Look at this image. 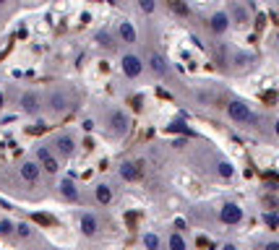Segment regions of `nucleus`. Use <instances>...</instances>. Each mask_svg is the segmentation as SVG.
<instances>
[{
    "label": "nucleus",
    "mask_w": 279,
    "mask_h": 250,
    "mask_svg": "<svg viewBox=\"0 0 279 250\" xmlns=\"http://www.w3.org/2000/svg\"><path fill=\"white\" fill-rule=\"evenodd\" d=\"M227 112H230V117H232L235 122H240V125H251V122H256L253 110H251L243 99H232V102L227 104Z\"/></svg>",
    "instance_id": "f257e3e1"
},
{
    "label": "nucleus",
    "mask_w": 279,
    "mask_h": 250,
    "mask_svg": "<svg viewBox=\"0 0 279 250\" xmlns=\"http://www.w3.org/2000/svg\"><path fill=\"white\" fill-rule=\"evenodd\" d=\"M219 219H222V224H240L243 222V208L237 203H224L219 208Z\"/></svg>",
    "instance_id": "f03ea898"
},
{
    "label": "nucleus",
    "mask_w": 279,
    "mask_h": 250,
    "mask_svg": "<svg viewBox=\"0 0 279 250\" xmlns=\"http://www.w3.org/2000/svg\"><path fill=\"white\" fill-rule=\"evenodd\" d=\"M123 73H126L128 78H138V76L144 73V63H141V58H136V55H126V58H123Z\"/></svg>",
    "instance_id": "7ed1b4c3"
},
{
    "label": "nucleus",
    "mask_w": 279,
    "mask_h": 250,
    "mask_svg": "<svg viewBox=\"0 0 279 250\" xmlns=\"http://www.w3.org/2000/svg\"><path fill=\"white\" fill-rule=\"evenodd\" d=\"M110 128L115 133H126L128 131V117H126V112H120V110L110 112Z\"/></svg>",
    "instance_id": "20e7f679"
},
{
    "label": "nucleus",
    "mask_w": 279,
    "mask_h": 250,
    "mask_svg": "<svg viewBox=\"0 0 279 250\" xmlns=\"http://www.w3.org/2000/svg\"><path fill=\"white\" fill-rule=\"evenodd\" d=\"M209 26H212V31H214V34H224V31H227V26H230V16L219 11V13H214V16L209 19Z\"/></svg>",
    "instance_id": "39448f33"
},
{
    "label": "nucleus",
    "mask_w": 279,
    "mask_h": 250,
    "mask_svg": "<svg viewBox=\"0 0 279 250\" xmlns=\"http://www.w3.org/2000/svg\"><path fill=\"white\" fill-rule=\"evenodd\" d=\"M21 177L26 183H37L39 180V164L37 162H24L21 164Z\"/></svg>",
    "instance_id": "423d86ee"
},
{
    "label": "nucleus",
    "mask_w": 279,
    "mask_h": 250,
    "mask_svg": "<svg viewBox=\"0 0 279 250\" xmlns=\"http://www.w3.org/2000/svg\"><path fill=\"white\" fill-rule=\"evenodd\" d=\"M37 156H39V162H42V170H45V172H50V175H53V172H58V162L50 156V151H47V149H39V151H37Z\"/></svg>",
    "instance_id": "0eeeda50"
},
{
    "label": "nucleus",
    "mask_w": 279,
    "mask_h": 250,
    "mask_svg": "<svg viewBox=\"0 0 279 250\" xmlns=\"http://www.w3.org/2000/svg\"><path fill=\"white\" fill-rule=\"evenodd\" d=\"M55 149H58V154L71 156V154L76 151V144H73V138H71V136H60V138L55 141Z\"/></svg>",
    "instance_id": "6e6552de"
},
{
    "label": "nucleus",
    "mask_w": 279,
    "mask_h": 250,
    "mask_svg": "<svg viewBox=\"0 0 279 250\" xmlns=\"http://www.w3.org/2000/svg\"><path fill=\"white\" fill-rule=\"evenodd\" d=\"M60 193H63V198H68V201H78V188H76V183H73L71 177L60 183Z\"/></svg>",
    "instance_id": "1a4fd4ad"
},
{
    "label": "nucleus",
    "mask_w": 279,
    "mask_h": 250,
    "mask_svg": "<svg viewBox=\"0 0 279 250\" xmlns=\"http://www.w3.org/2000/svg\"><path fill=\"white\" fill-rule=\"evenodd\" d=\"M120 175H123V180H138L141 177V170H138L136 164L126 162V164H120Z\"/></svg>",
    "instance_id": "9d476101"
},
{
    "label": "nucleus",
    "mask_w": 279,
    "mask_h": 250,
    "mask_svg": "<svg viewBox=\"0 0 279 250\" xmlns=\"http://www.w3.org/2000/svg\"><path fill=\"white\" fill-rule=\"evenodd\" d=\"M21 107H24V112H29V115H37V112H39V102H37L34 94H24V97H21Z\"/></svg>",
    "instance_id": "9b49d317"
},
{
    "label": "nucleus",
    "mask_w": 279,
    "mask_h": 250,
    "mask_svg": "<svg viewBox=\"0 0 279 250\" xmlns=\"http://www.w3.org/2000/svg\"><path fill=\"white\" fill-rule=\"evenodd\" d=\"M149 65H151V70H154L156 76H167V63H165V58H162V55H151Z\"/></svg>",
    "instance_id": "f8f14e48"
},
{
    "label": "nucleus",
    "mask_w": 279,
    "mask_h": 250,
    "mask_svg": "<svg viewBox=\"0 0 279 250\" xmlns=\"http://www.w3.org/2000/svg\"><path fill=\"white\" fill-rule=\"evenodd\" d=\"M81 232H84L86 237L97 235V219H94V217H89V214H84V217H81Z\"/></svg>",
    "instance_id": "ddd939ff"
},
{
    "label": "nucleus",
    "mask_w": 279,
    "mask_h": 250,
    "mask_svg": "<svg viewBox=\"0 0 279 250\" xmlns=\"http://www.w3.org/2000/svg\"><path fill=\"white\" fill-rule=\"evenodd\" d=\"M117 34H120V39H123V42H136V29H133V24H128V21H123V24H120Z\"/></svg>",
    "instance_id": "4468645a"
},
{
    "label": "nucleus",
    "mask_w": 279,
    "mask_h": 250,
    "mask_svg": "<svg viewBox=\"0 0 279 250\" xmlns=\"http://www.w3.org/2000/svg\"><path fill=\"white\" fill-rule=\"evenodd\" d=\"M94 195H97V201H99V203L104 206V203H110V201H112V188L102 183V185H97V190H94Z\"/></svg>",
    "instance_id": "2eb2a0df"
},
{
    "label": "nucleus",
    "mask_w": 279,
    "mask_h": 250,
    "mask_svg": "<svg viewBox=\"0 0 279 250\" xmlns=\"http://www.w3.org/2000/svg\"><path fill=\"white\" fill-rule=\"evenodd\" d=\"M50 107H53L55 112H63V110L68 107V99H65V94H53V97H50Z\"/></svg>",
    "instance_id": "dca6fc26"
},
{
    "label": "nucleus",
    "mask_w": 279,
    "mask_h": 250,
    "mask_svg": "<svg viewBox=\"0 0 279 250\" xmlns=\"http://www.w3.org/2000/svg\"><path fill=\"white\" fill-rule=\"evenodd\" d=\"M167 6H170V11H175L178 16H188V13H190L183 0H167Z\"/></svg>",
    "instance_id": "f3484780"
},
{
    "label": "nucleus",
    "mask_w": 279,
    "mask_h": 250,
    "mask_svg": "<svg viewBox=\"0 0 279 250\" xmlns=\"http://www.w3.org/2000/svg\"><path fill=\"white\" fill-rule=\"evenodd\" d=\"M217 172H219V177L227 180V177H232L235 170H232V164H230V162H219V164H217Z\"/></svg>",
    "instance_id": "a211bd4d"
},
{
    "label": "nucleus",
    "mask_w": 279,
    "mask_h": 250,
    "mask_svg": "<svg viewBox=\"0 0 279 250\" xmlns=\"http://www.w3.org/2000/svg\"><path fill=\"white\" fill-rule=\"evenodd\" d=\"M144 245H146V250H159V237L156 235H146L144 237Z\"/></svg>",
    "instance_id": "6ab92c4d"
},
{
    "label": "nucleus",
    "mask_w": 279,
    "mask_h": 250,
    "mask_svg": "<svg viewBox=\"0 0 279 250\" xmlns=\"http://www.w3.org/2000/svg\"><path fill=\"white\" fill-rule=\"evenodd\" d=\"M170 250H185V240L180 235H172L170 237Z\"/></svg>",
    "instance_id": "aec40b11"
},
{
    "label": "nucleus",
    "mask_w": 279,
    "mask_h": 250,
    "mask_svg": "<svg viewBox=\"0 0 279 250\" xmlns=\"http://www.w3.org/2000/svg\"><path fill=\"white\" fill-rule=\"evenodd\" d=\"M138 6H141V11H144V13H154L156 0H138Z\"/></svg>",
    "instance_id": "412c9836"
},
{
    "label": "nucleus",
    "mask_w": 279,
    "mask_h": 250,
    "mask_svg": "<svg viewBox=\"0 0 279 250\" xmlns=\"http://www.w3.org/2000/svg\"><path fill=\"white\" fill-rule=\"evenodd\" d=\"M172 131H180V133H185V136H193V131L188 128L183 120H175V122H172Z\"/></svg>",
    "instance_id": "4be33fe9"
},
{
    "label": "nucleus",
    "mask_w": 279,
    "mask_h": 250,
    "mask_svg": "<svg viewBox=\"0 0 279 250\" xmlns=\"http://www.w3.org/2000/svg\"><path fill=\"white\" fill-rule=\"evenodd\" d=\"M232 16H235L237 21H246V19H248V13H246V8H240V6H235V8H232Z\"/></svg>",
    "instance_id": "5701e85b"
},
{
    "label": "nucleus",
    "mask_w": 279,
    "mask_h": 250,
    "mask_svg": "<svg viewBox=\"0 0 279 250\" xmlns=\"http://www.w3.org/2000/svg\"><path fill=\"white\" fill-rule=\"evenodd\" d=\"M11 232H13V224L8 219H3V222H0V235H11Z\"/></svg>",
    "instance_id": "b1692460"
},
{
    "label": "nucleus",
    "mask_w": 279,
    "mask_h": 250,
    "mask_svg": "<svg viewBox=\"0 0 279 250\" xmlns=\"http://www.w3.org/2000/svg\"><path fill=\"white\" fill-rule=\"evenodd\" d=\"M264 219H266V224H269L271 229H276V227H279V219H276V214H266Z\"/></svg>",
    "instance_id": "393cba45"
},
{
    "label": "nucleus",
    "mask_w": 279,
    "mask_h": 250,
    "mask_svg": "<svg viewBox=\"0 0 279 250\" xmlns=\"http://www.w3.org/2000/svg\"><path fill=\"white\" fill-rule=\"evenodd\" d=\"M13 229H19V235H21V237H29V235H31L29 224H19V227H13Z\"/></svg>",
    "instance_id": "a878e982"
},
{
    "label": "nucleus",
    "mask_w": 279,
    "mask_h": 250,
    "mask_svg": "<svg viewBox=\"0 0 279 250\" xmlns=\"http://www.w3.org/2000/svg\"><path fill=\"white\" fill-rule=\"evenodd\" d=\"M264 250H279V242H269V245H266Z\"/></svg>",
    "instance_id": "bb28decb"
},
{
    "label": "nucleus",
    "mask_w": 279,
    "mask_h": 250,
    "mask_svg": "<svg viewBox=\"0 0 279 250\" xmlns=\"http://www.w3.org/2000/svg\"><path fill=\"white\" fill-rule=\"evenodd\" d=\"M222 250H237V247H235V245H224Z\"/></svg>",
    "instance_id": "cd10ccee"
},
{
    "label": "nucleus",
    "mask_w": 279,
    "mask_h": 250,
    "mask_svg": "<svg viewBox=\"0 0 279 250\" xmlns=\"http://www.w3.org/2000/svg\"><path fill=\"white\" fill-rule=\"evenodd\" d=\"M0 110H3V92H0Z\"/></svg>",
    "instance_id": "c85d7f7f"
},
{
    "label": "nucleus",
    "mask_w": 279,
    "mask_h": 250,
    "mask_svg": "<svg viewBox=\"0 0 279 250\" xmlns=\"http://www.w3.org/2000/svg\"><path fill=\"white\" fill-rule=\"evenodd\" d=\"M110 3H120V0H110Z\"/></svg>",
    "instance_id": "c756f323"
},
{
    "label": "nucleus",
    "mask_w": 279,
    "mask_h": 250,
    "mask_svg": "<svg viewBox=\"0 0 279 250\" xmlns=\"http://www.w3.org/2000/svg\"><path fill=\"white\" fill-rule=\"evenodd\" d=\"M0 3H6V0H0Z\"/></svg>",
    "instance_id": "7c9ffc66"
}]
</instances>
